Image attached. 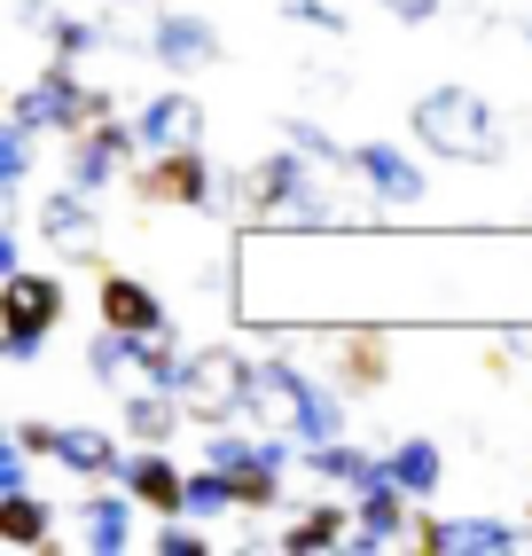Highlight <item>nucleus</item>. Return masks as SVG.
<instances>
[{
    "label": "nucleus",
    "instance_id": "nucleus-20",
    "mask_svg": "<svg viewBox=\"0 0 532 556\" xmlns=\"http://www.w3.org/2000/svg\"><path fill=\"white\" fill-rule=\"evenodd\" d=\"M87 368H94V384H102L110 400L157 384V377H149V361H141V345L126 338V329H102V338H87Z\"/></svg>",
    "mask_w": 532,
    "mask_h": 556
},
{
    "label": "nucleus",
    "instance_id": "nucleus-6",
    "mask_svg": "<svg viewBox=\"0 0 532 556\" xmlns=\"http://www.w3.org/2000/svg\"><path fill=\"white\" fill-rule=\"evenodd\" d=\"M63 314H71V290H63V275H9L0 282V353L9 361H40V345L63 329Z\"/></svg>",
    "mask_w": 532,
    "mask_h": 556
},
{
    "label": "nucleus",
    "instance_id": "nucleus-24",
    "mask_svg": "<svg viewBox=\"0 0 532 556\" xmlns=\"http://www.w3.org/2000/svg\"><path fill=\"white\" fill-rule=\"evenodd\" d=\"M275 548H290V556L353 548V509H337V502H306V509H297V526H282V541H275Z\"/></svg>",
    "mask_w": 532,
    "mask_h": 556
},
{
    "label": "nucleus",
    "instance_id": "nucleus-29",
    "mask_svg": "<svg viewBox=\"0 0 532 556\" xmlns=\"http://www.w3.org/2000/svg\"><path fill=\"white\" fill-rule=\"evenodd\" d=\"M94 48H102V16H71V9H63V16L48 24V55H55V63H79V55H94Z\"/></svg>",
    "mask_w": 532,
    "mask_h": 556
},
{
    "label": "nucleus",
    "instance_id": "nucleus-1",
    "mask_svg": "<svg viewBox=\"0 0 532 556\" xmlns=\"http://www.w3.org/2000/svg\"><path fill=\"white\" fill-rule=\"evenodd\" d=\"M219 204L243 212V219H258V228H337V219H353L314 180V157L297 150V141H290V150H266L243 173H219Z\"/></svg>",
    "mask_w": 532,
    "mask_h": 556
},
{
    "label": "nucleus",
    "instance_id": "nucleus-3",
    "mask_svg": "<svg viewBox=\"0 0 532 556\" xmlns=\"http://www.w3.org/2000/svg\"><path fill=\"white\" fill-rule=\"evenodd\" d=\"M407 134H415V150L454 157V165H502V150H509V126L493 118V102L478 87H431V94H415L407 102Z\"/></svg>",
    "mask_w": 532,
    "mask_h": 556
},
{
    "label": "nucleus",
    "instance_id": "nucleus-23",
    "mask_svg": "<svg viewBox=\"0 0 532 556\" xmlns=\"http://www.w3.org/2000/svg\"><path fill=\"white\" fill-rule=\"evenodd\" d=\"M384 377H392L384 329H345V338H337V384H345V392H376Z\"/></svg>",
    "mask_w": 532,
    "mask_h": 556
},
{
    "label": "nucleus",
    "instance_id": "nucleus-31",
    "mask_svg": "<svg viewBox=\"0 0 532 556\" xmlns=\"http://www.w3.org/2000/svg\"><path fill=\"white\" fill-rule=\"evenodd\" d=\"M282 16L306 24V31H329V40L345 31V9H337V0H282Z\"/></svg>",
    "mask_w": 532,
    "mask_h": 556
},
{
    "label": "nucleus",
    "instance_id": "nucleus-27",
    "mask_svg": "<svg viewBox=\"0 0 532 556\" xmlns=\"http://www.w3.org/2000/svg\"><path fill=\"white\" fill-rule=\"evenodd\" d=\"M188 517H204V526L243 517V494H236V478H227L219 463H197V470H188Z\"/></svg>",
    "mask_w": 532,
    "mask_h": 556
},
{
    "label": "nucleus",
    "instance_id": "nucleus-34",
    "mask_svg": "<svg viewBox=\"0 0 532 556\" xmlns=\"http://www.w3.org/2000/svg\"><path fill=\"white\" fill-rule=\"evenodd\" d=\"M392 24H439V0H376Z\"/></svg>",
    "mask_w": 532,
    "mask_h": 556
},
{
    "label": "nucleus",
    "instance_id": "nucleus-22",
    "mask_svg": "<svg viewBox=\"0 0 532 556\" xmlns=\"http://www.w3.org/2000/svg\"><path fill=\"white\" fill-rule=\"evenodd\" d=\"M384 478L407 486L415 502H431L439 478H446V447H439V439H392V447H384Z\"/></svg>",
    "mask_w": 532,
    "mask_h": 556
},
{
    "label": "nucleus",
    "instance_id": "nucleus-11",
    "mask_svg": "<svg viewBox=\"0 0 532 556\" xmlns=\"http://www.w3.org/2000/svg\"><path fill=\"white\" fill-rule=\"evenodd\" d=\"M134 134H141V157H157V150H204L212 118H204L197 87H188V79H173L165 94H149V102L134 110Z\"/></svg>",
    "mask_w": 532,
    "mask_h": 556
},
{
    "label": "nucleus",
    "instance_id": "nucleus-25",
    "mask_svg": "<svg viewBox=\"0 0 532 556\" xmlns=\"http://www.w3.org/2000/svg\"><path fill=\"white\" fill-rule=\"evenodd\" d=\"M157 24H165L157 0H102V48L110 55H149Z\"/></svg>",
    "mask_w": 532,
    "mask_h": 556
},
{
    "label": "nucleus",
    "instance_id": "nucleus-21",
    "mask_svg": "<svg viewBox=\"0 0 532 556\" xmlns=\"http://www.w3.org/2000/svg\"><path fill=\"white\" fill-rule=\"evenodd\" d=\"M306 470L321 478V486H345V494H360V486H376V478H384V455L353 447V439H321V447H306Z\"/></svg>",
    "mask_w": 532,
    "mask_h": 556
},
{
    "label": "nucleus",
    "instance_id": "nucleus-14",
    "mask_svg": "<svg viewBox=\"0 0 532 556\" xmlns=\"http://www.w3.org/2000/svg\"><path fill=\"white\" fill-rule=\"evenodd\" d=\"M415 494L407 486H392V478H376V486H360L353 494V548L360 556H376V548H392V541H415Z\"/></svg>",
    "mask_w": 532,
    "mask_h": 556
},
{
    "label": "nucleus",
    "instance_id": "nucleus-19",
    "mask_svg": "<svg viewBox=\"0 0 532 556\" xmlns=\"http://www.w3.org/2000/svg\"><path fill=\"white\" fill-rule=\"evenodd\" d=\"M55 463H63L71 478H94V486H102V478L126 470V447H118L102 424H63V431H55Z\"/></svg>",
    "mask_w": 532,
    "mask_h": 556
},
{
    "label": "nucleus",
    "instance_id": "nucleus-16",
    "mask_svg": "<svg viewBox=\"0 0 532 556\" xmlns=\"http://www.w3.org/2000/svg\"><path fill=\"white\" fill-rule=\"evenodd\" d=\"M134 517H149L126 486H110V494H87L79 509H71V526H79V548L87 556H126L134 548Z\"/></svg>",
    "mask_w": 532,
    "mask_h": 556
},
{
    "label": "nucleus",
    "instance_id": "nucleus-9",
    "mask_svg": "<svg viewBox=\"0 0 532 556\" xmlns=\"http://www.w3.org/2000/svg\"><path fill=\"white\" fill-rule=\"evenodd\" d=\"M353 180H360V197L376 212H415L431 197V173L407 150H392V141H353Z\"/></svg>",
    "mask_w": 532,
    "mask_h": 556
},
{
    "label": "nucleus",
    "instance_id": "nucleus-30",
    "mask_svg": "<svg viewBox=\"0 0 532 556\" xmlns=\"http://www.w3.org/2000/svg\"><path fill=\"white\" fill-rule=\"evenodd\" d=\"M149 548L157 556H204L212 541H204V517H165L157 533H149Z\"/></svg>",
    "mask_w": 532,
    "mask_h": 556
},
{
    "label": "nucleus",
    "instance_id": "nucleus-18",
    "mask_svg": "<svg viewBox=\"0 0 532 556\" xmlns=\"http://www.w3.org/2000/svg\"><path fill=\"white\" fill-rule=\"evenodd\" d=\"M118 407H126V439H134V447H173V439L188 431V400L173 384H141Z\"/></svg>",
    "mask_w": 532,
    "mask_h": 556
},
{
    "label": "nucleus",
    "instance_id": "nucleus-2",
    "mask_svg": "<svg viewBox=\"0 0 532 556\" xmlns=\"http://www.w3.org/2000/svg\"><path fill=\"white\" fill-rule=\"evenodd\" d=\"M251 424L275 431V439H290V447L306 455V447H321V439H345V384L306 377L297 361L266 353L258 377H251Z\"/></svg>",
    "mask_w": 532,
    "mask_h": 556
},
{
    "label": "nucleus",
    "instance_id": "nucleus-17",
    "mask_svg": "<svg viewBox=\"0 0 532 556\" xmlns=\"http://www.w3.org/2000/svg\"><path fill=\"white\" fill-rule=\"evenodd\" d=\"M94 314H102V329H126V338H149V329H173L165 299H157V290H149L141 275H102V282H94Z\"/></svg>",
    "mask_w": 532,
    "mask_h": 556
},
{
    "label": "nucleus",
    "instance_id": "nucleus-7",
    "mask_svg": "<svg viewBox=\"0 0 532 556\" xmlns=\"http://www.w3.org/2000/svg\"><path fill=\"white\" fill-rule=\"evenodd\" d=\"M126 189L157 212H204V204H219V173L204 150H157L126 173Z\"/></svg>",
    "mask_w": 532,
    "mask_h": 556
},
{
    "label": "nucleus",
    "instance_id": "nucleus-32",
    "mask_svg": "<svg viewBox=\"0 0 532 556\" xmlns=\"http://www.w3.org/2000/svg\"><path fill=\"white\" fill-rule=\"evenodd\" d=\"M24 478H31V447H24L16 431H0V494H16Z\"/></svg>",
    "mask_w": 532,
    "mask_h": 556
},
{
    "label": "nucleus",
    "instance_id": "nucleus-35",
    "mask_svg": "<svg viewBox=\"0 0 532 556\" xmlns=\"http://www.w3.org/2000/svg\"><path fill=\"white\" fill-rule=\"evenodd\" d=\"M509 361H532V329H509V338L485 353V368H509Z\"/></svg>",
    "mask_w": 532,
    "mask_h": 556
},
{
    "label": "nucleus",
    "instance_id": "nucleus-10",
    "mask_svg": "<svg viewBox=\"0 0 532 556\" xmlns=\"http://www.w3.org/2000/svg\"><path fill=\"white\" fill-rule=\"evenodd\" d=\"M31 228H40V243L55 258H71V267H94V251H102V219H94V197L79 189V180L48 189L40 212H31Z\"/></svg>",
    "mask_w": 532,
    "mask_h": 556
},
{
    "label": "nucleus",
    "instance_id": "nucleus-15",
    "mask_svg": "<svg viewBox=\"0 0 532 556\" xmlns=\"http://www.w3.org/2000/svg\"><path fill=\"white\" fill-rule=\"evenodd\" d=\"M118 486H126L149 517H188V470H180L165 447H134L126 470H118Z\"/></svg>",
    "mask_w": 532,
    "mask_h": 556
},
{
    "label": "nucleus",
    "instance_id": "nucleus-12",
    "mask_svg": "<svg viewBox=\"0 0 532 556\" xmlns=\"http://www.w3.org/2000/svg\"><path fill=\"white\" fill-rule=\"evenodd\" d=\"M149 63H157L165 79H204V71L219 63V24L197 16V9H165L157 40H149Z\"/></svg>",
    "mask_w": 532,
    "mask_h": 556
},
{
    "label": "nucleus",
    "instance_id": "nucleus-28",
    "mask_svg": "<svg viewBox=\"0 0 532 556\" xmlns=\"http://www.w3.org/2000/svg\"><path fill=\"white\" fill-rule=\"evenodd\" d=\"M282 141H297L321 173H353V141H337L329 126H314V118H282Z\"/></svg>",
    "mask_w": 532,
    "mask_h": 556
},
{
    "label": "nucleus",
    "instance_id": "nucleus-33",
    "mask_svg": "<svg viewBox=\"0 0 532 556\" xmlns=\"http://www.w3.org/2000/svg\"><path fill=\"white\" fill-rule=\"evenodd\" d=\"M9 431H16V439H24V447L40 455V463H55V431H63V424H48V416H16Z\"/></svg>",
    "mask_w": 532,
    "mask_h": 556
},
{
    "label": "nucleus",
    "instance_id": "nucleus-26",
    "mask_svg": "<svg viewBox=\"0 0 532 556\" xmlns=\"http://www.w3.org/2000/svg\"><path fill=\"white\" fill-rule=\"evenodd\" d=\"M48 533H55V509L31 486L0 494V541H9V548H48Z\"/></svg>",
    "mask_w": 532,
    "mask_h": 556
},
{
    "label": "nucleus",
    "instance_id": "nucleus-5",
    "mask_svg": "<svg viewBox=\"0 0 532 556\" xmlns=\"http://www.w3.org/2000/svg\"><path fill=\"white\" fill-rule=\"evenodd\" d=\"M9 118H16V126H31V134L71 141V134H87V126H102V118H118V102H110V87H87L71 63H48L31 87H16Z\"/></svg>",
    "mask_w": 532,
    "mask_h": 556
},
{
    "label": "nucleus",
    "instance_id": "nucleus-8",
    "mask_svg": "<svg viewBox=\"0 0 532 556\" xmlns=\"http://www.w3.org/2000/svg\"><path fill=\"white\" fill-rule=\"evenodd\" d=\"M63 180H79L87 197H102L110 180H126L134 165H141V134H134V118H102V126H87V134H71L63 141Z\"/></svg>",
    "mask_w": 532,
    "mask_h": 556
},
{
    "label": "nucleus",
    "instance_id": "nucleus-36",
    "mask_svg": "<svg viewBox=\"0 0 532 556\" xmlns=\"http://www.w3.org/2000/svg\"><path fill=\"white\" fill-rule=\"evenodd\" d=\"M16 16H24V31H40V40H48V24H55L63 9H55V0H24V9H16Z\"/></svg>",
    "mask_w": 532,
    "mask_h": 556
},
{
    "label": "nucleus",
    "instance_id": "nucleus-13",
    "mask_svg": "<svg viewBox=\"0 0 532 556\" xmlns=\"http://www.w3.org/2000/svg\"><path fill=\"white\" fill-rule=\"evenodd\" d=\"M415 548H431V556H517L524 526H502V517H415Z\"/></svg>",
    "mask_w": 532,
    "mask_h": 556
},
{
    "label": "nucleus",
    "instance_id": "nucleus-4",
    "mask_svg": "<svg viewBox=\"0 0 532 556\" xmlns=\"http://www.w3.org/2000/svg\"><path fill=\"white\" fill-rule=\"evenodd\" d=\"M251 377H258L251 353H236V345H188L173 392L188 400V424L219 431V424H251Z\"/></svg>",
    "mask_w": 532,
    "mask_h": 556
}]
</instances>
